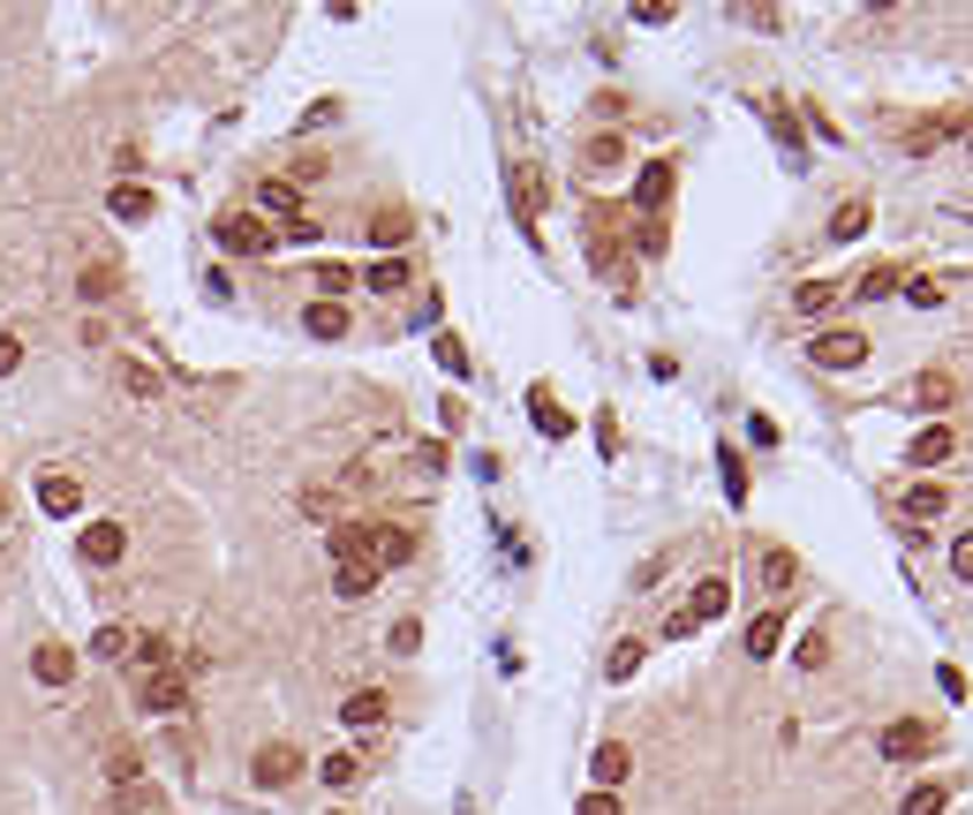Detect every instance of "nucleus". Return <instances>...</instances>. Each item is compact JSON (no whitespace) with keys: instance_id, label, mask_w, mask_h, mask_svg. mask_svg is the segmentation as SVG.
<instances>
[{"instance_id":"1","label":"nucleus","mask_w":973,"mask_h":815,"mask_svg":"<svg viewBox=\"0 0 973 815\" xmlns=\"http://www.w3.org/2000/svg\"><path fill=\"white\" fill-rule=\"evenodd\" d=\"M724 604H732V582H724V574H710V582H694V597H687V604L672 612V619H665V635H672V642H687L694 627H710V619H724Z\"/></svg>"},{"instance_id":"2","label":"nucleus","mask_w":973,"mask_h":815,"mask_svg":"<svg viewBox=\"0 0 973 815\" xmlns=\"http://www.w3.org/2000/svg\"><path fill=\"white\" fill-rule=\"evenodd\" d=\"M212 234H219V250H227V258H264V250L280 242L264 212H227V219L212 227Z\"/></svg>"},{"instance_id":"3","label":"nucleus","mask_w":973,"mask_h":815,"mask_svg":"<svg viewBox=\"0 0 973 815\" xmlns=\"http://www.w3.org/2000/svg\"><path fill=\"white\" fill-rule=\"evenodd\" d=\"M136 702H144L151 718H181V710H189V672H181V665L144 672V680H136Z\"/></svg>"},{"instance_id":"4","label":"nucleus","mask_w":973,"mask_h":815,"mask_svg":"<svg viewBox=\"0 0 973 815\" xmlns=\"http://www.w3.org/2000/svg\"><path fill=\"white\" fill-rule=\"evenodd\" d=\"M250 777L264 785V793L295 785V777H302V748H295V740H264V748H257V763H250Z\"/></svg>"},{"instance_id":"5","label":"nucleus","mask_w":973,"mask_h":815,"mask_svg":"<svg viewBox=\"0 0 973 815\" xmlns=\"http://www.w3.org/2000/svg\"><path fill=\"white\" fill-rule=\"evenodd\" d=\"M898 408L943 416V408H959V378H943V370H921V378H906V386H898Z\"/></svg>"},{"instance_id":"6","label":"nucleus","mask_w":973,"mask_h":815,"mask_svg":"<svg viewBox=\"0 0 973 815\" xmlns=\"http://www.w3.org/2000/svg\"><path fill=\"white\" fill-rule=\"evenodd\" d=\"M325 544H333V566H378V529L370 521H339Z\"/></svg>"},{"instance_id":"7","label":"nucleus","mask_w":973,"mask_h":815,"mask_svg":"<svg viewBox=\"0 0 973 815\" xmlns=\"http://www.w3.org/2000/svg\"><path fill=\"white\" fill-rule=\"evenodd\" d=\"M883 755H890V763H921V755H935V725H921V718L883 725Z\"/></svg>"},{"instance_id":"8","label":"nucleus","mask_w":973,"mask_h":815,"mask_svg":"<svg viewBox=\"0 0 973 815\" xmlns=\"http://www.w3.org/2000/svg\"><path fill=\"white\" fill-rule=\"evenodd\" d=\"M951 453H959V430H951V424L913 430V446H906V461H913V469H943Z\"/></svg>"},{"instance_id":"9","label":"nucleus","mask_w":973,"mask_h":815,"mask_svg":"<svg viewBox=\"0 0 973 815\" xmlns=\"http://www.w3.org/2000/svg\"><path fill=\"white\" fill-rule=\"evenodd\" d=\"M807 355H815L823 370H860V363H868V341H860V333H823Z\"/></svg>"},{"instance_id":"10","label":"nucleus","mask_w":973,"mask_h":815,"mask_svg":"<svg viewBox=\"0 0 973 815\" xmlns=\"http://www.w3.org/2000/svg\"><path fill=\"white\" fill-rule=\"evenodd\" d=\"M385 710H393V702H385L378 687H355V694L339 702V725H347V732H378V725H385Z\"/></svg>"},{"instance_id":"11","label":"nucleus","mask_w":973,"mask_h":815,"mask_svg":"<svg viewBox=\"0 0 973 815\" xmlns=\"http://www.w3.org/2000/svg\"><path fill=\"white\" fill-rule=\"evenodd\" d=\"M672 159H649V167H641V181H635V205H641V212H649V219H657V212H665V205H672Z\"/></svg>"},{"instance_id":"12","label":"nucleus","mask_w":973,"mask_h":815,"mask_svg":"<svg viewBox=\"0 0 973 815\" xmlns=\"http://www.w3.org/2000/svg\"><path fill=\"white\" fill-rule=\"evenodd\" d=\"M39 506H45L53 521L84 514V483H76V476H39Z\"/></svg>"},{"instance_id":"13","label":"nucleus","mask_w":973,"mask_h":815,"mask_svg":"<svg viewBox=\"0 0 973 815\" xmlns=\"http://www.w3.org/2000/svg\"><path fill=\"white\" fill-rule=\"evenodd\" d=\"M122 552H128V529H122V521H91V529H84V558H91V566H114Z\"/></svg>"},{"instance_id":"14","label":"nucleus","mask_w":973,"mask_h":815,"mask_svg":"<svg viewBox=\"0 0 973 815\" xmlns=\"http://www.w3.org/2000/svg\"><path fill=\"white\" fill-rule=\"evenodd\" d=\"M627 771H635V755H627L619 740H604V748H596V763H589L596 793H619V785H627Z\"/></svg>"},{"instance_id":"15","label":"nucleus","mask_w":973,"mask_h":815,"mask_svg":"<svg viewBox=\"0 0 973 815\" xmlns=\"http://www.w3.org/2000/svg\"><path fill=\"white\" fill-rule=\"evenodd\" d=\"M106 212L122 219V227H144V219H151V189H144V181H122V189L106 197Z\"/></svg>"},{"instance_id":"16","label":"nucleus","mask_w":973,"mask_h":815,"mask_svg":"<svg viewBox=\"0 0 973 815\" xmlns=\"http://www.w3.org/2000/svg\"><path fill=\"white\" fill-rule=\"evenodd\" d=\"M31 672H39L45 687H69L76 680V649H61V642H45L39 657H31Z\"/></svg>"},{"instance_id":"17","label":"nucleus","mask_w":973,"mask_h":815,"mask_svg":"<svg viewBox=\"0 0 973 815\" xmlns=\"http://www.w3.org/2000/svg\"><path fill=\"white\" fill-rule=\"evenodd\" d=\"M513 212H521V227L536 234V212H544V181H536V167L513 174Z\"/></svg>"},{"instance_id":"18","label":"nucleus","mask_w":973,"mask_h":815,"mask_svg":"<svg viewBox=\"0 0 973 815\" xmlns=\"http://www.w3.org/2000/svg\"><path fill=\"white\" fill-rule=\"evenodd\" d=\"M755 574H762V589L777 597V589H793V582H801V558H793V552H762Z\"/></svg>"},{"instance_id":"19","label":"nucleus","mask_w":973,"mask_h":815,"mask_svg":"<svg viewBox=\"0 0 973 815\" xmlns=\"http://www.w3.org/2000/svg\"><path fill=\"white\" fill-rule=\"evenodd\" d=\"M378 589V566H333V597L339 604H363Z\"/></svg>"},{"instance_id":"20","label":"nucleus","mask_w":973,"mask_h":815,"mask_svg":"<svg viewBox=\"0 0 973 815\" xmlns=\"http://www.w3.org/2000/svg\"><path fill=\"white\" fill-rule=\"evenodd\" d=\"M868 197H852V205H838V212H830V242H860V234H868Z\"/></svg>"},{"instance_id":"21","label":"nucleus","mask_w":973,"mask_h":815,"mask_svg":"<svg viewBox=\"0 0 973 815\" xmlns=\"http://www.w3.org/2000/svg\"><path fill=\"white\" fill-rule=\"evenodd\" d=\"M408 558H416V536L393 529V521H378V574H385V566H408Z\"/></svg>"},{"instance_id":"22","label":"nucleus","mask_w":973,"mask_h":815,"mask_svg":"<svg viewBox=\"0 0 973 815\" xmlns=\"http://www.w3.org/2000/svg\"><path fill=\"white\" fill-rule=\"evenodd\" d=\"M943 506H951V491H943V483H913V491H906V514H913V521H935Z\"/></svg>"},{"instance_id":"23","label":"nucleus","mask_w":973,"mask_h":815,"mask_svg":"<svg viewBox=\"0 0 973 815\" xmlns=\"http://www.w3.org/2000/svg\"><path fill=\"white\" fill-rule=\"evenodd\" d=\"M777 642H785V612H762L755 627H747V657H770Z\"/></svg>"},{"instance_id":"24","label":"nucleus","mask_w":973,"mask_h":815,"mask_svg":"<svg viewBox=\"0 0 973 815\" xmlns=\"http://www.w3.org/2000/svg\"><path fill=\"white\" fill-rule=\"evenodd\" d=\"M302 325H310L317 341H339V333H347V310H339V302H310V317H302Z\"/></svg>"},{"instance_id":"25","label":"nucleus","mask_w":973,"mask_h":815,"mask_svg":"<svg viewBox=\"0 0 973 815\" xmlns=\"http://www.w3.org/2000/svg\"><path fill=\"white\" fill-rule=\"evenodd\" d=\"M257 205H264V219H302L295 212V181H264V189H257Z\"/></svg>"},{"instance_id":"26","label":"nucleus","mask_w":973,"mask_h":815,"mask_svg":"<svg viewBox=\"0 0 973 815\" xmlns=\"http://www.w3.org/2000/svg\"><path fill=\"white\" fill-rule=\"evenodd\" d=\"M122 386H128V400H159V370L128 355V363H122Z\"/></svg>"},{"instance_id":"27","label":"nucleus","mask_w":973,"mask_h":815,"mask_svg":"<svg viewBox=\"0 0 973 815\" xmlns=\"http://www.w3.org/2000/svg\"><path fill=\"white\" fill-rule=\"evenodd\" d=\"M370 242H378V250H400V242H408V212H378L370 219Z\"/></svg>"},{"instance_id":"28","label":"nucleus","mask_w":973,"mask_h":815,"mask_svg":"<svg viewBox=\"0 0 973 815\" xmlns=\"http://www.w3.org/2000/svg\"><path fill=\"white\" fill-rule=\"evenodd\" d=\"M951 808V785H913L906 793V815H943Z\"/></svg>"},{"instance_id":"29","label":"nucleus","mask_w":973,"mask_h":815,"mask_svg":"<svg viewBox=\"0 0 973 815\" xmlns=\"http://www.w3.org/2000/svg\"><path fill=\"white\" fill-rule=\"evenodd\" d=\"M317 777H325L333 793H347V785L363 777V763H355V755H325V763H317Z\"/></svg>"},{"instance_id":"30","label":"nucleus","mask_w":973,"mask_h":815,"mask_svg":"<svg viewBox=\"0 0 973 815\" xmlns=\"http://www.w3.org/2000/svg\"><path fill=\"white\" fill-rule=\"evenodd\" d=\"M400 288H408V264H400V258L370 264V295H400Z\"/></svg>"},{"instance_id":"31","label":"nucleus","mask_w":973,"mask_h":815,"mask_svg":"<svg viewBox=\"0 0 973 815\" xmlns=\"http://www.w3.org/2000/svg\"><path fill=\"white\" fill-rule=\"evenodd\" d=\"M641 657H649L641 642H619L611 657H604V672H611V680H635V672H641Z\"/></svg>"},{"instance_id":"32","label":"nucleus","mask_w":973,"mask_h":815,"mask_svg":"<svg viewBox=\"0 0 973 815\" xmlns=\"http://www.w3.org/2000/svg\"><path fill=\"white\" fill-rule=\"evenodd\" d=\"M529 408H536V424H544V438H566V416H558V400H551V393H529Z\"/></svg>"},{"instance_id":"33","label":"nucleus","mask_w":973,"mask_h":815,"mask_svg":"<svg viewBox=\"0 0 973 815\" xmlns=\"http://www.w3.org/2000/svg\"><path fill=\"white\" fill-rule=\"evenodd\" d=\"M128 649H136L128 627H98V635H91V657H128Z\"/></svg>"},{"instance_id":"34","label":"nucleus","mask_w":973,"mask_h":815,"mask_svg":"<svg viewBox=\"0 0 973 815\" xmlns=\"http://www.w3.org/2000/svg\"><path fill=\"white\" fill-rule=\"evenodd\" d=\"M890 288H898V264H876V272H860V288H852V295L876 302V295H890Z\"/></svg>"},{"instance_id":"35","label":"nucleus","mask_w":973,"mask_h":815,"mask_svg":"<svg viewBox=\"0 0 973 815\" xmlns=\"http://www.w3.org/2000/svg\"><path fill=\"white\" fill-rule=\"evenodd\" d=\"M430 355H438V363H446L453 378H468V347L453 341V333H438V347H430Z\"/></svg>"},{"instance_id":"36","label":"nucleus","mask_w":973,"mask_h":815,"mask_svg":"<svg viewBox=\"0 0 973 815\" xmlns=\"http://www.w3.org/2000/svg\"><path fill=\"white\" fill-rule=\"evenodd\" d=\"M793 302H801L807 317H815V310H830V302H838V288H830V280H807V288H801Z\"/></svg>"},{"instance_id":"37","label":"nucleus","mask_w":973,"mask_h":815,"mask_svg":"<svg viewBox=\"0 0 973 815\" xmlns=\"http://www.w3.org/2000/svg\"><path fill=\"white\" fill-rule=\"evenodd\" d=\"M619 159H627L619 136H589V167H619Z\"/></svg>"},{"instance_id":"38","label":"nucleus","mask_w":973,"mask_h":815,"mask_svg":"<svg viewBox=\"0 0 973 815\" xmlns=\"http://www.w3.org/2000/svg\"><path fill=\"white\" fill-rule=\"evenodd\" d=\"M635 242H641V258H665V219H641Z\"/></svg>"},{"instance_id":"39","label":"nucleus","mask_w":973,"mask_h":815,"mask_svg":"<svg viewBox=\"0 0 973 815\" xmlns=\"http://www.w3.org/2000/svg\"><path fill=\"white\" fill-rule=\"evenodd\" d=\"M574 815H619V793H582V808Z\"/></svg>"},{"instance_id":"40","label":"nucleus","mask_w":973,"mask_h":815,"mask_svg":"<svg viewBox=\"0 0 973 815\" xmlns=\"http://www.w3.org/2000/svg\"><path fill=\"white\" fill-rule=\"evenodd\" d=\"M951 574H959V582H973V536H959V544H951Z\"/></svg>"},{"instance_id":"41","label":"nucleus","mask_w":973,"mask_h":815,"mask_svg":"<svg viewBox=\"0 0 973 815\" xmlns=\"http://www.w3.org/2000/svg\"><path fill=\"white\" fill-rule=\"evenodd\" d=\"M15 363H23V341H15V333H0V378H15Z\"/></svg>"},{"instance_id":"42","label":"nucleus","mask_w":973,"mask_h":815,"mask_svg":"<svg viewBox=\"0 0 973 815\" xmlns=\"http://www.w3.org/2000/svg\"><path fill=\"white\" fill-rule=\"evenodd\" d=\"M906 302H921V310H935V302H943V288H935V280H913V288H906Z\"/></svg>"},{"instance_id":"43","label":"nucleus","mask_w":973,"mask_h":815,"mask_svg":"<svg viewBox=\"0 0 973 815\" xmlns=\"http://www.w3.org/2000/svg\"><path fill=\"white\" fill-rule=\"evenodd\" d=\"M0 521H8V491H0Z\"/></svg>"}]
</instances>
